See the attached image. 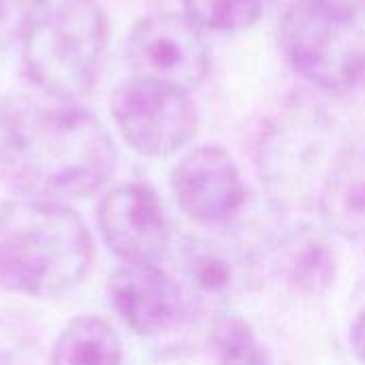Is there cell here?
Segmentation results:
<instances>
[{"label":"cell","mask_w":365,"mask_h":365,"mask_svg":"<svg viewBox=\"0 0 365 365\" xmlns=\"http://www.w3.org/2000/svg\"><path fill=\"white\" fill-rule=\"evenodd\" d=\"M111 115L122 139L141 156L163 158L182 150L199 128L190 90L133 77L111 96Z\"/></svg>","instance_id":"5"},{"label":"cell","mask_w":365,"mask_h":365,"mask_svg":"<svg viewBox=\"0 0 365 365\" xmlns=\"http://www.w3.org/2000/svg\"><path fill=\"white\" fill-rule=\"evenodd\" d=\"M278 269L289 287L304 295H323L336 278L331 246L312 231L291 233L278 250Z\"/></svg>","instance_id":"11"},{"label":"cell","mask_w":365,"mask_h":365,"mask_svg":"<svg viewBox=\"0 0 365 365\" xmlns=\"http://www.w3.org/2000/svg\"><path fill=\"white\" fill-rule=\"evenodd\" d=\"M133 77L197 88L210 73V49L195 21L184 13H150L141 17L126 41Z\"/></svg>","instance_id":"6"},{"label":"cell","mask_w":365,"mask_h":365,"mask_svg":"<svg viewBox=\"0 0 365 365\" xmlns=\"http://www.w3.org/2000/svg\"><path fill=\"white\" fill-rule=\"evenodd\" d=\"M115 167V143L90 111L0 98V184L34 199H81L98 192Z\"/></svg>","instance_id":"1"},{"label":"cell","mask_w":365,"mask_h":365,"mask_svg":"<svg viewBox=\"0 0 365 365\" xmlns=\"http://www.w3.org/2000/svg\"><path fill=\"white\" fill-rule=\"evenodd\" d=\"M351 344H353V351H355L359 364L365 365V310L357 317V321L353 323V329H351Z\"/></svg>","instance_id":"17"},{"label":"cell","mask_w":365,"mask_h":365,"mask_svg":"<svg viewBox=\"0 0 365 365\" xmlns=\"http://www.w3.org/2000/svg\"><path fill=\"white\" fill-rule=\"evenodd\" d=\"M280 47L317 88L365 86V0H295L280 26Z\"/></svg>","instance_id":"4"},{"label":"cell","mask_w":365,"mask_h":365,"mask_svg":"<svg viewBox=\"0 0 365 365\" xmlns=\"http://www.w3.org/2000/svg\"><path fill=\"white\" fill-rule=\"evenodd\" d=\"M94 237L81 216L51 199L0 203V287L32 299L77 289L94 265Z\"/></svg>","instance_id":"2"},{"label":"cell","mask_w":365,"mask_h":365,"mask_svg":"<svg viewBox=\"0 0 365 365\" xmlns=\"http://www.w3.org/2000/svg\"><path fill=\"white\" fill-rule=\"evenodd\" d=\"M184 15L199 28L242 32L252 28L265 9V0H180Z\"/></svg>","instance_id":"15"},{"label":"cell","mask_w":365,"mask_h":365,"mask_svg":"<svg viewBox=\"0 0 365 365\" xmlns=\"http://www.w3.org/2000/svg\"><path fill=\"white\" fill-rule=\"evenodd\" d=\"M30 0H0V49L21 41Z\"/></svg>","instance_id":"16"},{"label":"cell","mask_w":365,"mask_h":365,"mask_svg":"<svg viewBox=\"0 0 365 365\" xmlns=\"http://www.w3.org/2000/svg\"><path fill=\"white\" fill-rule=\"evenodd\" d=\"M319 207L325 225L346 242H365V145L340 150L321 182Z\"/></svg>","instance_id":"10"},{"label":"cell","mask_w":365,"mask_h":365,"mask_svg":"<svg viewBox=\"0 0 365 365\" xmlns=\"http://www.w3.org/2000/svg\"><path fill=\"white\" fill-rule=\"evenodd\" d=\"M107 41L98 0H30L19 41L24 71L45 96L75 103L90 94Z\"/></svg>","instance_id":"3"},{"label":"cell","mask_w":365,"mask_h":365,"mask_svg":"<svg viewBox=\"0 0 365 365\" xmlns=\"http://www.w3.org/2000/svg\"><path fill=\"white\" fill-rule=\"evenodd\" d=\"M122 344L115 329L101 317L71 319L51 349V365H120Z\"/></svg>","instance_id":"12"},{"label":"cell","mask_w":365,"mask_h":365,"mask_svg":"<svg viewBox=\"0 0 365 365\" xmlns=\"http://www.w3.org/2000/svg\"><path fill=\"white\" fill-rule=\"evenodd\" d=\"M171 190L180 210L197 225L229 222L246 203L244 178L220 145L190 150L171 171Z\"/></svg>","instance_id":"8"},{"label":"cell","mask_w":365,"mask_h":365,"mask_svg":"<svg viewBox=\"0 0 365 365\" xmlns=\"http://www.w3.org/2000/svg\"><path fill=\"white\" fill-rule=\"evenodd\" d=\"M107 297L122 323L139 336H160L188 312V297L156 263H124L107 280Z\"/></svg>","instance_id":"9"},{"label":"cell","mask_w":365,"mask_h":365,"mask_svg":"<svg viewBox=\"0 0 365 365\" xmlns=\"http://www.w3.org/2000/svg\"><path fill=\"white\" fill-rule=\"evenodd\" d=\"M210 346L216 365H274L250 323L235 314L216 319Z\"/></svg>","instance_id":"14"},{"label":"cell","mask_w":365,"mask_h":365,"mask_svg":"<svg viewBox=\"0 0 365 365\" xmlns=\"http://www.w3.org/2000/svg\"><path fill=\"white\" fill-rule=\"evenodd\" d=\"M180 261L188 287L186 297L203 302L229 297L235 284V267L218 244L201 237H186L180 248Z\"/></svg>","instance_id":"13"},{"label":"cell","mask_w":365,"mask_h":365,"mask_svg":"<svg viewBox=\"0 0 365 365\" xmlns=\"http://www.w3.org/2000/svg\"><path fill=\"white\" fill-rule=\"evenodd\" d=\"M105 246L124 263H156L169 248L171 231L158 195L145 184H120L96 207Z\"/></svg>","instance_id":"7"}]
</instances>
